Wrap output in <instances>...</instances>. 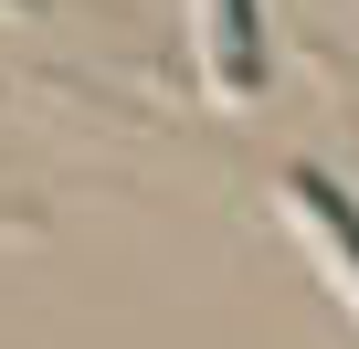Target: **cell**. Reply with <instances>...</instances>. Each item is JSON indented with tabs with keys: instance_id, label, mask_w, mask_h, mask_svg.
I'll return each instance as SVG.
<instances>
[{
	"instance_id": "6da1fadb",
	"label": "cell",
	"mask_w": 359,
	"mask_h": 349,
	"mask_svg": "<svg viewBox=\"0 0 359 349\" xmlns=\"http://www.w3.org/2000/svg\"><path fill=\"white\" fill-rule=\"evenodd\" d=\"M212 64H222L233 96L254 85V0H212Z\"/></svg>"
},
{
	"instance_id": "7a4b0ae2",
	"label": "cell",
	"mask_w": 359,
	"mask_h": 349,
	"mask_svg": "<svg viewBox=\"0 0 359 349\" xmlns=\"http://www.w3.org/2000/svg\"><path fill=\"white\" fill-rule=\"evenodd\" d=\"M296 212H306V223H317V233H327V244L348 254V275H359V212H348V202H338V191L317 180V169H296Z\"/></svg>"
}]
</instances>
